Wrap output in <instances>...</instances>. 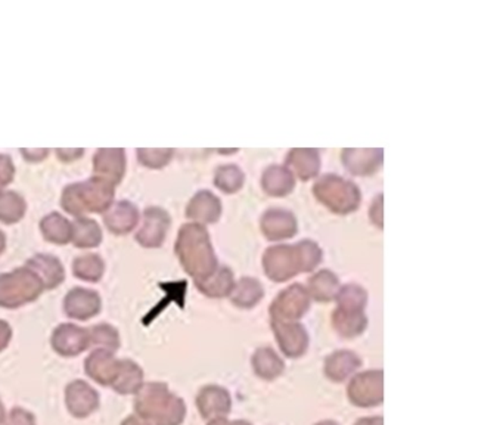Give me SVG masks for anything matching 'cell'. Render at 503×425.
<instances>
[{
    "label": "cell",
    "mask_w": 503,
    "mask_h": 425,
    "mask_svg": "<svg viewBox=\"0 0 503 425\" xmlns=\"http://www.w3.org/2000/svg\"><path fill=\"white\" fill-rule=\"evenodd\" d=\"M322 248L311 240L295 246H271L263 255V271L273 282H287L300 273L313 272L322 262Z\"/></svg>",
    "instance_id": "6da1fadb"
},
{
    "label": "cell",
    "mask_w": 503,
    "mask_h": 425,
    "mask_svg": "<svg viewBox=\"0 0 503 425\" xmlns=\"http://www.w3.org/2000/svg\"><path fill=\"white\" fill-rule=\"evenodd\" d=\"M176 256L193 282L202 281L219 268L217 256L206 226L186 224L180 228L175 244Z\"/></svg>",
    "instance_id": "7a4b0ae2"
},
{
    "label": "cell",
    "mask_w": 503,
    "mask_h": 425,
    "mask_svg": "<svg viewBox=\"0 0 503 425\" xmlns=\"http://www.w3.org/2000/svg\"><path fill=\"white\" fill-rule=\"evenodd\" d=\"M135 413L149 425H182L186 405L166 382H144L135 395Z\"/></svg>",
    "instance_id": "3957f363"
},
{
    "label": "cell",
    "mask_w": 503,
    "mask_h": 425,
    "mask_svg": "<svg viewBox=\"0 0 503 425\" xmlns=\"http://www.w3.org/2000/svg\"><path fill=\"white\" fill-rule=\"evenodd\" d=\"M114 197L115 186L93 176L84 182L68 185L62 193L61 206L79 219L84 215L106 213L113 206Z\"/></svg>",
    "instance_id": "277c9868"
},
{
    "label": "cell",
    "mask_w": 503,
    "mask_h": 425,
    "mask_svg": "<svg viewBox=\"0 0 503 425\" xmlns=\"http://www.w3.org/2000/svg\"><path fill=\"white\" fill-rule=\"evenodd\" d=\"M311 191L316 200L335 215L346 216L355 213L362 201L359 186L342 176H320Z\"/></svg>",
    "instance_id": "5b68a950"
},
{
    "label": "cell",
    "mask_w": 503,
    "mask_h": 425,
    "mask_svg": "<svg viewBox=\"0 0 503 425\" xmlns=\"http://www.w3.org/2000/svg\"><path fill=\"white\" fill-rule=\"evenodd\" d=\"M46 291L33 271L22 266L11 272L0 273V307L18 309L33 303Z\"/></svg>",
    "instance_id": "8992f818"
},
{
    "label": "cell",
    "mask_w": 503,
    "mask_h": 425,
    "mask_svg": "<svg viewBox=\"0 0 503 425\" xmlns=\"http://www.w3.org/2000/svg\"><path fill=\"white\" fill-rule=\"evenodd\" d=\"M347 397L358 408H373L384 402V373L371 369L356 374L347 386Z\"/></svg>",
    "instance_id": "52a82bcc"
},
{
    "label": "cell",
    "mask_w": 503,
    "mask_h": 425,
    "mask_svg": "<svg viewBox=\"0 0 503 425\" xmlns=\"http://www.w3.org/2000/svg\"><path fill=\"white\" fill-rule=\"evenodd\" d=\"M311 298L306 287L293 284L276 295L271 304V320L298 322L310 309Z\"/></svg>",
    "instance_id": "ba28073f"
},
{
    "label": "cell",
    "mask_w": 503,
    "mask_h": 425,
    "mask_svg": "<svg viewBox=\"0 0 503 425\" xmlns=\"http://www.w3.org/2000/svg\"><path fill=\"white\" fill-rule=\"evenodd\" d=\"M271 331L280 351L289 359H298L306 355L309 349V334L300 322H282L271 320Z\"/></svg>",
    "instance_id": "9c48e42d"
},
{
    "label": "cell",
    "mask_w": 503,
    "mask_h": 425,
    "mask_svg": "<svg viewBox=\"0 0 503 425\" xmlns=\"http://www.w3.org/2000/svg\"><path fill=\"white\" fill-rule=\"evenodd\" d=\"M170 224V216L166 210L160 207H148L144 211V220L136 233V241L145 248H160L164 244Z\"/></svg>",
    "instance_id": "30bf717a"
},
{
    "label": "cell",
    "mask_w": 503,
    "mask_h": 425,
    "mask_svg": "<svg viewBox=\"0 0 503 425\" xmlns=\"http://www.w3.org/2000/svg\"><path fill=\"white\" fill-rule=\"evenodd\" d=\"M66 405L73 417L84 420L97 413L101 397L89 382L75 380L66 387Z\"/></svg>",
    "instance_id": "8fae6325"
},
{
    "label": "cell",
    "mask_w": 503,
    "mask_h": 425,
    "mask_svg": "<svg viewBox=\"0 0 503 425\" xmlns=\"http://www.w3.org/2000/svg\"><path fill=\"white\" fill-rule=\"evenodd\" d=\"M51 344L57 355L62 358H75L89 349L88 329L70 322L58 325L51 338Z\"/></svg>",
    "instance_id": "7c38bea8"
},
{
    "label": "cell",
    "mask_w": 503,
    "mask_h": 425,
    "mask_svg": "<svg viewBox=\"0 0 503 425\" xmlns=\"http://www.w3.org/2000/svg\"><path fill=\"white\" fill-rule=\"evenodd\" d=\"M126 173V151L123 148H101L93 155V176L113 186L123 180Z\"/></svg>",
    "instance_id": "4fadbf2b"
},
{
    "label": "cell",
    "mask_w": 503,
    "mask_h": 425,
    "mask_svg": "<svg viewBox=\"0 0 503 425\" xmlns=\"http://www.w3.org/2000/svg\"><path fill=\"white\" fill-rule=\"evenodd\" d=\"M102 302L99 294L93 289L75 287L64 298V311L70 319L89 320L99 315Z\"/></svg>",
    "instance_id": "5bb4252c"
},
{
    "label": "cell",
    "mask_w": 503,
    "mask_h": 425,
    "mask_svg": "<svg viewBox=\"0 0 503 425\" xmlns=\"http://www.w3.org/2000/svg\"><path fill=\"white\" fill-rule=\"evenodd\" d=\"M198 413L207 421L216 420V418H228L232 411V397L224 387L211 386L202 387L195 399Z\"/></svg>",
    "instance_id": "9a60e30c"
},
{
    "label": "cell",
    "mask_w": 503,
    "mask_h": 425,
    "mask_svg": "<svg viewBox=\"0 0 503 425\" xmlns=\"http://www.w3.org/2000/svg\"><path fill=\"white\" fill-rule=\"evenodd\" d=\"M260 228L269 241H284L297 235L298 222L291 211L271 209L262 216Z\"/></svg>",
    "instance_id": "2e32d148"
},
{
    "label": "cell",
    "mask_w": 503,
    "mask_h": 425,
    "mask_svg": "<svg viewBox=\"0 0 503 425\" xmlns=\"http://www.w3.org/2000/svg\"><path fill=\"white\" fill-rule=\"evenodd\" d=\"M342 161L351 175L371 176L382 166L384 151L382 148H344Z\"/></svg>",
    "instance_id": "e0dca14e"
},
{
    "label": "cell",
    "mask_w": 503,
    "mask_h": 425,
    "mask_svg": "<svg viewBox=\"0 0 503 425\" xmlns=\"http://www.w3.org/2000/svg\"><path fill=\"white\" fill-rule=\"evenodd\" d=\"M120 359L115 353L106 350H92L84 360V373L99 386L111 387L119 373Z\"/></svg>",
    "instance_id": "ac0fdd59"
},
{
    "label": "cell",
    "mask_w": 503,
    "mask_h": 425,
    "mask_svg": "<svg viewBox=\"0 0 503 425\" xmlns=\"http://www.w3.org/2000/svg\"><path fill=\"white\" fill-rule=\"evenodd\" d=\"M222 202L210 191H200L195 193L186 206V217L193 220V224H213L219 222L222 216Z\"/></svg>",
    "instance_id": "d6986e66"
},
{
    "label": "cell",
    "mask_w": 503,
    "mask_h": 425,
    "mask_svg": "<svg viewBox=\"0 0 503 425\" xmlns=\"http://www.w3.org/2000/svg\"><path fill=\"white\" fill-rule=\"evenodd\" d=\"M285 167L293 173L294 177L303 182L318 177L322 167L319 151L313 148L291 149L285 158Z\"/></svg>",
    "instance_id": "ffe728a7"
},
{
    "label": "cell",
    "mask_w": 503,
    "mask_h": 425,
    "mask_svg": "<svg viewBox=\"0 0 503 425\" xmlns=\"http://www.w3.org/2000/svg\"><path fill=\"white\" fill-rule=\"evenodd\" d=\"M104 224L114 235H127L139 224V210L126 200L113 202V206L104 213Z\"/></svg>",
    "instance_id": "44dd1931"
},
{
    "label": "cell",
    "mask_w": 503,
    "mask_h": 425,
    "mask_svg": "<svg viewBox=\"0 0 503 425\" xmlns=\"http://www.w3.org/2000/svg\"><path fill=\"white\" fill-rule=\"evenodd\" d=\"M362 366L359 355L351 350H337L325 359L324 375L329 382H344Z\"/></svg>",
    "instance_id": "7402d4cb"
},
{
    "label": "cell",
    "mask_w": 503,
    "mask_h": 425,
    "mask_svg": "<svg viewBox=\"0 0 503 425\" xmlns=\"http://www.w3.org/2000/svg\"><path fill=\"white\" fill-rule=\"evenodd\" d=\"M24 266L37 275L44 289H55L66 279V271L58 257L52 255H35Z\"/></svg>",
    "instance_id": "603a6c76"
},
{
    "label": "cell",
    "mask_w": 503,
    "mask_h": 425,
    "mask_svg": "<svg viewBox=\"0 0 503 425\" xmlns=\"http://www.w3.org/2000/svg\"><path fill=\"white\" fill-rule=\"evenodd\" d=\"M262 188L271 197H287L295 188V177L287 167L273 164L263 171Z\"/></svg>",
    "instance_id": "cb8c5ba5"
},
{
    "label": "cell",
    "mask_w": 503,
    "mask_h": 425,
    "mask_svg": "<svg viewBox=\"0 0 503 425\" xmlns=\"http://www.w3.org/2000/svg\"><path fill=\"white\" fill-rule=\"evenodd\" d=\"M253 373L263 382H273L285 371V362L271 347H260L251 358Z\"/></svg>",
    "instance_id": "d4e9b609"
},
{
    "label": "cell",
    "mask_w": 503,
    "mask_h": 425,
    "mask_svg": "<svg viewBox=\"0 0 503 425\" xmlns=\"http://www.w3.org/2000/svg\"><path fill=\"white\" fill-rule=\"evenodd\" d=\"M333 327L342 338H356L368 328V316L365 311H349L337 307L333 311Z\"/></svg>",
    "instance_id": "484cf974"
},
{
    "label": "cell",
    "mask_w": 503,
    "mask_h": 425,
    "mask_svg": "<svg viewBox=\"0 0 503 425\" xmlns=\"http://www.w3.org/2000/svg\"><path fill=\"white\" fill-rule=\"evenodd\" d=\"M144 369L136 364L135 360H120L119 373L115 375L111 389L119 395H136L140 387L144 386Z\"/></svg>",
    "instance_id": "4316f807"
},
{
    "label": "cell",
    "mask_w": 503,
    "mask_h": 425,
    "mask_svg": "<svg viewBox=\"0 0 503 425\" xmlns=\"http://www.w3.org/2000/svg\"><path fill=\"white\" fill-rule=\"evenodd\" d=\"M340 287L342 285H340V279H338L337 275L333 271H329V269H322V271L313 273L309 278L306 289L311 300L319 303H329L335 300Z\"/></svg>",
    "instance_id": "83f0119b"
},
{
    "label": "cell",
    "mask_w": 503,
    "mask_h": 425,
    "mask_svg": "<svg viewBox=\"0 0 503 425\" xmlns=\"http://www.w3.org/2000/svg\"><path fill=\"white\" fill-rule=\"evenodd\" d=\"M235 277L231 269L226 266H220L211 273L210 277L202 279V281L195 282L200 293L204 294L208 298H224L229 297L235 287Z\"/></svg>",
    "instance_id": "f1b7e54d"
},
{
    "label": "cell",
    "mask_w": 503,
    "mask_h": 425,
    "mask_svg": "<svg viewBox=\"0 0 503 425\" xmlns=\"http://www.w3.org/2000/svg\"><path fill=\"white\" fill-rule=\"evenodd\" d=\"M264 297V288L262 282L255 278L244 277L235 282L232 293L229 295L231 302L240 309H253Z\"/></svg>",
    "instance_id": "f546056e"
},
{
    "label": "cell",
    "mask_w": 503,
    "mask_h": 425,
    "mask_svg": "<svg viewBox=\"0 0 503 425\" xmlns=\"http://www.w3.org/2000/svg\"><path fill=\"white\" fill-rule=\"evenodd\" d=\"M40 231L44 240L57 246H66L71 242V224L70 220L59 215V213H51L44 216L40 222Z\"/></svg>",
    "instance_id": "4dcf8cb0"
},
{
    "label": "cell",
    "mask_w": 503,
    "mask_h": 425,
    "mask_svg": "<svg viewBox=\"0 0 503 425\" xmlns=\"http://www.w3.org/2000/svg\"><path fill=\"white\" fill-rule=\"evenodd\" d=\"M71 242L77 248H95L102 242V231L95 220L79 217L71 224Z\"/></svg>",
    "instance_id": "1f68e13d"
},
{
    "label": "cell",
    "mask_w": 503,
    "mask_h": 425,
    "mask_svg": "<svg viewBox=\"0 0 503 425\" xmlns=\"http://www.w3.org/2000/svg\"><path fill=\"white\" fill-rule=\"evenodd\" d=\"M73 273L82 281L99 282L106 273V264L101 256L95 253L79 256L73 262Z\"/></svg>",
    "instance_id": "d6a6232c"
},
{
    "label": "cell",
    "mask_w": 503,
    "mask_h": 425,
    "mask_svg": "<svg viewBox=\"0 0 503 425\" xmlns=\"http://www.w3.org/2000/svg\"><path fill=\"white\" fill-rule=\"evenodd\" d=\"M89 349L93 350H106L111 353L120 349V334L117 329L110 324L93 325L88 329Z\"/></svg>",
    "instance_id": "836d02e7"
},
{
    "label": "cell",
    "mask_w": 503,
    "mask_h": 425,
    "mask_svg": "<svg viewBox=\"0 0 503 425\" xmlns=\"http://www.w3.org/2000/svg\"><path fill=\"white\" fill-rule=\"evenodd\" d=\"M26 200L13 191L0 193V222L6 224H18L26 216Z\"/></svg>",
    "instance_id": "e575fe53"
},
{
    "label": "cell",
    "mask_w": 503,
    "mask_h": 425,
    "mask_svg": "<svg viewBox=\"0 0 503 425\" xmlns=\"http://www.w3.org/2000/svg\"><path fill=\"white\" fill-rule=\"evenodd\" d=\"M246 184V175L237 164H224L216 169L215 185L224 193H237Z\"/></svg>",
    "instance_id": "d590c367"
},
{
    "label": "cell",
    "mask_w": 503,
    "mask_h": 425,
    "mask_svg": "<svg viewBox=\"0 0 503 425\" xmlns=\"http://www.w3.org/2000/svg\"><path fill=\"white\" fill-rule=\"evenodd\" d=\"M338 306L349 311H365L368 304V291L358 284H347L340 287L337 297H335Z\"/></svg>",
    "instance_id": "8d00e7d4"
},
{
    "label": "cell",
    "mask_w": 503,
    "mask_h": 425,
    "mask_svg": "<svg viewBox=\"0 0 503 425\" xmlns=\"http://www.w3.org/2000/svg\"><path fill=\"white\" fill-rule=\"evenodd\" d=\"M138 160L140 164L148 169H162L170 162L175 155V149L171 148H138Z\"/></svg>",
    "instance_id": "74e56055"
},
{
    "label": "cell",
    "mask_w": 503,
    "mask_h": 425,
    "mask_svg": "<svg viewBox=\"0 0 503 425\" xmlns=\"http://www.w3.org/2000/svg\"><path fill=\"white\" fill-rule=\"evenodd\" d=\"M4 425H37V422H35V417L30 411L17 406V408H12L9 413H6Z\"/></svg>",
    "instance_id": "f35d334b"
},
{
    "label": "cell",
    "mask_w": 503,
    "mask_h": 425,
    "mask_svg": "<svg viewBox=\"0 0 503 425\" xmlns=\"http://www.w3.org/2000/svg\"><path fill=\"white\" fill-rule=\"evenodd\" d=\"M15 176V167H13L12 158L6 153H0V193H4V188L12 184Z\"/></svg>",
    "instance_id": "ab89813d"
},
{
    "label": "cell",
    "mask_w": 503,
    "mask_h": 425,
    "mask_svg": "<svg viewBox=\"0 0 503 425\" xmlns=\"http://www.w3.org/2000/svg\"><path fill=\"white\" fill-rule=\"evenodd\" d=\"M382 193H378L377 198L373 200V204H371V209H369V219L373 222L377 228L382 229V219H384V216H382Z\"/></svg>",
    "instance_id": "60d3db41"
},
{
    "label": "cell",
    "mask_w": 503,
    "mask_h": 425,
    "mask_svg": "<svg viewBox=\"0 0 503 425\" xmlns=\"http://www.w3.org/2000/svg\"><path fill=\"white\" fill-rule=\"evenodd\" d=\"M11 340H12V328H11V325L0 319V353L9 346Z\"/></svg>",
    "instance_id": "b9f144b4"
},
{
    "label": "cell",
    "mask_w": 503,
    "mask_h": 425,
    "mask_svg": "<svg viewBox=\"0 0 503 425\" xmlns=\"http://www.w3.org/2000/svg\"><path fill=\"white\" fill-rule=\"evenodd\" d=\"M21 153L28 161H40L48 155L49 149H21Z\"/></svg>",
    "instance_id": "7bdbcfd3"
},
{
    "label": "cell",
    "mask_w": 503,
    "mask_h": 425,
    "mask_svg": "<svg viewBox=\"0 0 503 425\" xmlns=\"http://www.w3.org/2000/svg\"><path fill=\"white\" fill-rule=\"evenodd\" d=\"M58 158L64 161H71L83 153V149H57Z\"/></svg>",
    "instance_id": "ee69618b"
},
{
    "label": "cell",
    "mask_w": 503,
    "mask_h": 425,
    "mask_svg": "<svg viewBox=\"0 0 503 425\" xmlns=\"http://www.w3.org/2000/svg\"><path fill=\"white\" fill-rule=\"evenodd\" d=\"M207 425H253L248 421H242V420H237V421H229L228 418H216V420H211Z\"/></svg>",
    "instance_id": "f6af8a7d"
},
{
    "label": "cell",
    "mask_w": 503,
    "mask_h": 425,
    "mask_svg": "<svg viewBox=\"0 0 503 425\" xmlns=\"http://www.w3.org/2000/svg\"><path fill=\"white\" fill-rule=\"evenodd\" d=\"M355 425H384V420L382 417H366L359 420Z\"/></svg>",
    "instance_id": "bcb514c9"
},
{
    "label": "cell",
    "mask_w": 503,
    "mask_h": 425,
    "mask_svg": "<svg viewBox=\"0 0 503 425\" xmlns=\"http://www.w3.org/2000/svg\"><path fill=\"white\" fill-rule=\"evenodd\" d=\"M122 425H149L148 422H145L144 420H140L138 415H130V417H127Z\"/></svg>",
    "instance_id": "7dc6e473"
},
{
    "label": "cell",
    "mask_w": 503,
    "mask_h": 425,
    "mask_svg": "<svg viewBox=\"0 0 503 425\" xmlns=\"http://www.w3.org/2000/svg\"><path fill=\"white\" fill-rule=\"evenodd\" d=\"M4 247H6V237H4V233L0 231V256L4 253Z\"/></svg>",
    "instance_id": "c3c4849f"
},
{
    "label": "cell",
    "mask_w": 503,
    "mask_h": 425,
    "mask_svg": "<svg viewBox=\"0 0 503 425\" xmlns=\"http://www.w3.org/2000/svg\"><path fill=\"white\" fill-rule=\"evenodd\" d=\"M4 418H6V409H4V404L0 402V425H4Z\"/></svg>",
    "instance_id": "681fc988"
},
{
    "label": "cell",
    "mask_w": 503,
    "mask_h": 425,
    "mask_svg": "<svg viewBox=\"0 0 503 425\" xmlns=\"http://www.w3.org/2000/svg\"><path fill=\"white\" fill-rule=\"evenodd\" d=\"M315 425H340V424H338V422L335 421H331V420H326V421H320Z\"/></svg>",
    "instance_id": "f907efd6"
}]
</instances>
